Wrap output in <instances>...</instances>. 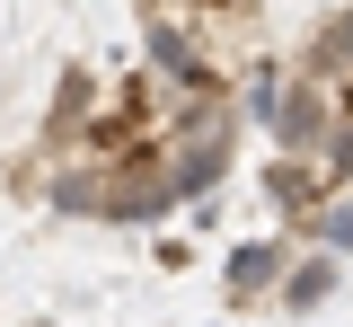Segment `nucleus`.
I'll return each instance as SVG.
<instances>
[{"mask_svg":"<svg viewBox=\"0 0 353 327\" xmlns=\"http://www.w3.org/2000/svg\"><path fill=\"white\" fill-rule=\"evenodd\" d=\"M309 80H353V9L318 18V36H309Z\"/></svg>","mask_w":353,"mask_h":327,"instance_id":"obj_4","label":"nucleus"},{"mask_svg":"<svg viewBox=\"0 0 353 327\" xmlns=\"http://www.w3.org/2000/svg\"><path fill=\"white\" fill-rule=\"evenodd\" d=\"M203 18H239V9H256V0H194Z\"/></svg>","mask_w":353,"mask_h":327,"instance_id":"obj_8","label":"nucleus"},{"mask_svg":"<svg viewBox=\"0 0 353 327\" xmlns=\"http://www.w3.org/2000/svg\"><path fill=\"white\" fill-rule=\"evenodd\" d=\"M274 141H283V159H318V141L336 133V97H327V80H283V97H274Z\"/></svg>","mask_w":353,"mask_h":327,"instance_id":"obj_1","label":"nucleus"},{"mask_svg":"<svg viewBox=\"0 0 353 327\" xmlns=\"http://www.w3.org/2000/svg\"><path fill=\"white\" fill-rule=\"evenodd\" d=\"M274 292H283V248L274 239L230 248V301H274Z\"/></svg>","mask_w":353,"mask_h":327,"instance_id":"obj_3","label":"nucleus"},{"mask_svg":"<svg viewBox=\"0 0 353 327\" xmlns=\"http://www.w3.org/2000/svg\"><path fill=\"white\" fill-rule=\"evenodd\" d=\"M265 195H274V212L283 221H318L336 195H327V177H318V159H274L265 168Z\"/></svg>","mask_w":353,"mask_h":327,"instance_id":"obj_2","label":"nucleus"},{"mask_svg":"<svg viewBox=\"0 0 353 327\" xmlns=\"http://www.w3.org/2000/svg\"><path fill=\"white\" fill-rule=\"evenodd\" d=\"M318 177H327V195L353 186V115H336V133L318 141Z\"/></svg>","mask_w":353,"mask_h":327,"instance_id":"obj_6","label":"nucleus"},{"mask_svg":"<svg viewBox=\"0 0 353 327\" xmlns=\"http://www.w3.org/2000/svg\"><path fill=\"white\" fill-rule=\"evenodd\" d=\"M309 230H318V248H327V257H336V248H353V204H327Z\"/></svg>","mask_w":353,"mask_h":327,"instance_id":"obj_7","label":"nucleus"},{"mask_svg":"<svg viewBox=\"0 0 353 327\" xmlns=\"http://www.w3.org/2000/svg\"><path fill=\"white\" fill-rule=\"evenodd\" d=\"M327 292H336V266H327V248H318V257H301V266L283 275V292H274V301H283V310H318Z\"/></svg>","mask_w":353,"mask_h":327,"instance_id":"obj_5","label":"nucleus"}]
</instances>
